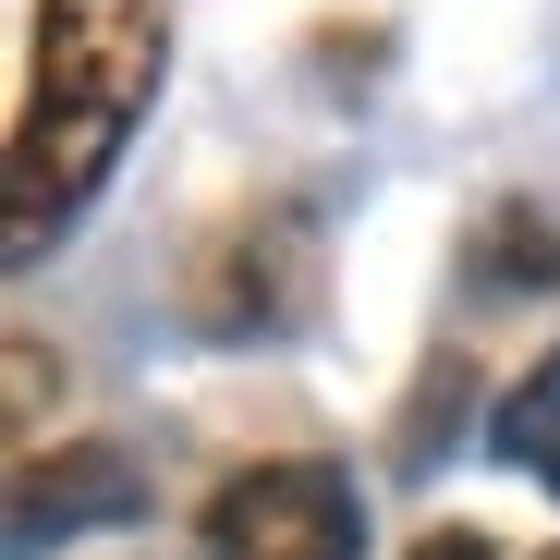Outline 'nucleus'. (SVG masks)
Here are the masks:
<instances>
[{
    "instance_id": "f257e3e1",
    "label": "nucleus",
    "mask_w": 560,
    "mask_h": 560,
    "mask_svg": "<svg viewBox=\"0 0 560 560\" xmlns=\"http://www.w3.org/2000/svg\"><path fill=\"white\" fill-rule=\"evenodd\" d=\"M159 73H171V0H37L13 147H0L13 268L49 256V232H73L98 208V183L122 171L135 122L159 110Z\"/></svg>"
},
{
    "instance_id": "f03ea898",
    "label": "nucleus",
    "mask_w": 560,
    "mask_h": 560,
    "mask_svg": "<svg viewBox=\"0 0 560 560\" xmlns=\"http://www.w3.org/2000/svg\"><path fill=\"white\" fill-rule=\"evenodd\" d=\"M196 560H365V488L329 451L244 463L196 500Z\"/></svg>"
},
{
    "instance_id": "7ed1b4c3",
    "label": "nucleus",
    "mask_w": 560,
    "mask_h": 560,
    "mask_svg": "<svg viewBox=\"0 0 560 560\" xmlns=\"http://www.w3.org/2000/svg\"><path fill=\"white\" fill-rule=\"evenodd\" d=\"M208 341H280L305 305H317V232L293 208H244L232 232H208L196 280H183Z\"/></svg>"
},
{
    "instance_id": "20e7f679",
    "label": "nucleus",
    "mask_w": 560,
    "mask_h": 560,
    "mask_svg": "<svg viewBox=\"0 0 560 560\" xmlns=\"http://www.w3.org/2000/svg\"><path fill=\"white\" fill-rule=\"evenodd\" d=\"M135 512V463L110 439H73L61 463H13V560H49V536H85V524H122Z\"/></svg>"
},
{
    "instance_id": "39448f33",
    "label": "nucleus",
    "mask_w": 560,
    "mask_h": 560,
    "mask_svg": "<svg viewBox=\"0 0 560 560\" xmlns=\"http://www.w3.org/2000/svg\"><path fill=\"white\" fill-rule=\"evenodd\" d=\"M500 463L548 476V500H560V365H536V378L500 402Z\"/></svg>"
},
{
    "instance_id": "423d86ee",
    "label": "nucleus",
    "mask_w": 560,
    "mask_h": 560,
    "mask_svg": "<svg viewBox=\"0 0 560 560\" xmlns=\"http://www.w3.org/2000/svg\"><path fill=\"white\" fill-rule=\"evenodd\" d=\"M548 268H560V244H548L536 220H488V244H476V280H488V293H500V280H536V293H548Z\"/></svg>"
},
{
    "instance_id": "0eeeda50",
    "label": "nucleus",
    "mask_w": 560,
    "mask_h": 560,
    "mask_svg": "<svg viewBox=\"0 0 560 560\" xmlns=\"http://www.w3.org/2000/svg\"><path fill=\"white\" fill-rule=\"evenodd\" d=\"M402 560H560V548H500L488 524H427V536H415Z\"/></svg>"
}]
</instances>
